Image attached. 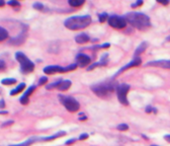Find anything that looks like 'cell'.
<instances>
[{"label": "cell", "instance_id": "obj_1", "mask_svg": "<svg viewBox=\"0 0 170 146\" xmlns=\"http://www.w3.org/2000/svg\"><path fill=\"white\" fill-rule=\"evenodd\" d=\"M125 18H126L127 22H129L131 25H133L134 27H136V29L141 30V31L147 30L151 25L149 16L144 14V13H142V12L127 13L125 15Z\"/></svg>", "mask_w": 170, "mask_h": 146}, {"label": "cell", "instance_id": "obj_2", "mask_svg": "<svg viewBox=\"0 0 170 146\" xmlns=\"http://www.w3.org/2000/svg\"><path fill=\"white\" fill-rule=\"evenodd\" d=\"M91 24V16L90 15H76L67 18L64 22L68 30L71 31H78L83 30Z\"/></svg>", "mask_w": 170, "mask_h": 146}, {"label": "cell", "instance_id": "obj_3", "mask_svg": "<svg viewBox=\"0 0 170 146\" xmlns=\"http://www.w3.org/2000/svg\"><path fill=\"white\" fill-rule=\"evenodd\" d=\"M117 82L116 81H107V82H100V83L94 84L91 86V90L99 98H107L109 97L117 88Z\"/></svg>", "mask_w": 170, "mask_h": 146}, {"label": "cell", "instance_id": "obj_4", "mask_svg": "<svg viewBox=\"0 0 170 146\" xmlns=\"http://www.w3.org/2000/svg\"><path fill=\"white\" fill-rule=\"evenodd\" d=\"M15 59L20 64V71L22 73L29 74V73L33 72L35 70V64L31 62L22 52L15 53Z\"/></svg>", "mask_w": 170, "mask_h": 146}, {"label": "cell", "instance_id": "obj_5", "mask_svg": "<svg viewBox=\"0 0 170 146\" xmlns=\"http://www.w3.org/2000/svg\"><path fill=\"white\" fill-rule=\"evenodd\" d=\"M60 102L64 107L67 109L68 112L75 113L80 109V104L72 97H65V95H59Z\"/></svg>", "mask_w": 170, "mask_h": 146}, {"label": "cell", "instance_id": "obj_6", "mask_svg": "<svg viewBox=\"0 0 170 146\" xmlns=\"http://www.w3.org/2000/svg\"><path fill=\"white\" fill-rule=\"evenodd\" d=\"M117 95H118V98L119 100V103L123 106H128L129 104V100H128V93L130 90V85L127 84V83H122V84H118L117 86Z\"/></svg>", "mask_w": 170, "mask_h": 146}, {"label": "cell", "instance_id": "obj_7", "mask_svg": "<svg viewBox=\"0 0 170 146\" xmlns=\"http://www.w3.org/2000/svg\"><path fill=\"white\" fill-rule=\"evenodd\" d=\"M127 20L123 16L119 15H112L108 17V25L114 27V29H125L127 25Z\"/></svg>", "mask_w": 170, "mask_h": 146}, {"label": "cell", "instance_id": "obj_8", "mask_svg": "<svg viewBox=\"0 0 170 146\" xmlns=\"http://www.w3.org/2000/svg\"><path fill=\"white\" fill-rule=\"evenodd\" d=\"M26 25H22V31L21 33L18 35L15 38L11 39L9 41V44L10 45H14V46H19L22 43H25V36H26V31H27V27H25Z\"/></svg>", "mask_w": 170, "mask_h": 146}, {"label": "cell", "instance_id": "obj_9", "mask_svg": "<svg viewBox=\"0 0 170 146\" xmlns=\"http://www.w3.org/2000/svg\"><path fill=\"white\" fill-rule=\"evenodd\" d=\"M141 63H142V60L139 58V57H135L133 60L130 62V63H128L127 65H125L123 67H122L121 69H119L116 74H114V76L113 77H117V76H118L119 74H121L122 72H123V71H126V70H128V69H130V68H132V67H136V66H139V65H141Z\"/></svg>", "mask_w": 170, "mask_h": 146}, {"label": "cell", "instance_id": "obj_10", "mask_svg": "<svg viewBox=\"0 0 170 146\" xmlns=\"http://www.w3.org/2000/svg\"><path fill=\"white\" fill-rule=\"evenodd\" d=\"M90 61H91L90 57L86 54L81 53V54H78L76 56V62H77L76 64H77V66H79L81 68H84L87 65H89Z\"/></svg>", "mask_w": 170, "mask_h": 146}, {"label": "cell", "instance_id": "obj_11", "mask_svg": "<svg viewBox=\"0 0 170 146\" xmlns=\"http://www.w3.org/2000/svg\"><path fill=\"white\" fill-rule=\"evenodd\" d=\"M146 66H154L160 67L164 69H170V60H157V61H151L146 64Z\"/></svg>", "mask_w": 170, "mask_h": 146}, {"label": "cell", "instance_id": "obj_12", "mask_svg": "<svg viewBox=\"0 0 170 146\" xmlns=\"http://www.w3.org/2000/svg\"><path fill=\"white\" fill-rule=\"evenodd\" d=\"M35 89H36V85H30V87L25 91L24 95H22V97L20 98V99H19V102H20L21 104L25 106V104H27L30 103V94L35 91Z\"/></svg>", "mask_w": 170, "mask_h": 146}, {"label": "cell", "instance_id": "obj_13", "mask_svg": "<svg viewBox=\"0 0 170 146\" xmlns=\"http://www.w3.org/2000/svg\"><path fill=\"white\" fill-rule=\"evenodd\" d=\"M44 72L46 74H55V73H63L64 72V67L59 66V65H50L44 68Z\"/></svg>", "mask_w": 170, "mask_h": 146}, {"label": "cell", "instance_id": "obj_14", "mask_svg": "<svg viewBox=\"0 0 170 146\" xmlns=\"http://www.w3.org/2000/svg\"><path fill=\"white\" fill-rule=\"evenodd\" d=\"M71 85H72V82L70 80H60L56 89L61 90V91H65V90L70 88Z\"/></svg>", "mask_w": 170, "mask_h": 146}, {"label": "cell", "instance_id": "obj_15", "mask_svg": "<svg viewBox=\"0 0 170 146\" xmlns=\"http://www.w3.org/2000/svg\"><path fill=\"white\" fill-rule=\"evenodd\" d=\"M65 135H66L65 131H59V132H57L56 134H54L52 136L41 137V138H39V141H52V140H55L56 138H59V137H62V136H65Z\"/></svg>", "mask_w": 170, "mask_h": 146}, {"label": "cell", "instance_id": "obj_16", "mask_svg": "<svg viewBox=\"0 0 170 146\" xmlns=\"http://www.w3.org/2000/svg\"><path fill=\"white\" fill-rule=\"evenodd\" d=\"M75 41H76L77 44L83 45V44H86L87 42H89L90 38H89V36L87 35V34H84V33H83V34H80V35L76 36Z\"/></svg>", "mask_w": 170, "mask_h": 146}, {"label": "cell", "instance_id": "obj_17", "mask_svg": "<svg viewBox=\"0 0 170 146\" xmlns=\"http://www.w3.org/2000/svg\"><path fill=\"white\" fill-rule=\"evenodd\" d=\"M38 141H39V138H38V137H31V138L27 139L26 141H25V142H22V143L15 144V145H9V146H30L33 143L38 142Z\"/></svg>", "mask_w": 170, "mask_h": 146}, {"label": "cell", "instance_id": "obj_18", "mask_svg": "<svg viewBox=\"0 0 170 146\" xmlns=\"http://www.w3.org/2000/svg\"><path fill=\"white\" fill-rule=\"evenodd\" d=\"M25 88V83H19L15 88H13L11 91H10V95H16L19 93H21L22 90Z\"/></svg>", "mask_w": 170, "mask_h": 146}, {"label": "cell", "instance_id": "obj_19", "mask_svg": "<svg viewBox=\"0 0 170 146\" xmlns=\"http://www.w3.org/2000/svg\"><path fill=\"white\" fill-rule=\"evenodd\" d=\"M69 5L71 7H80L85 3V0H68Z\"/></svg>", "mask_w": 170, "mask_h": 146}, {"label": "cell", "instance_id": "obj_20", "mask_svg": "<svg viewBox=\"0 0 170 146\" xmlns=\"http://www.w3.org/2000/svg\"><path fill=\"white\" fill-rule=\"evenodd\" d=\"M146 48H147V43H145V42L142 43V44L139 46V47L137 48L136 51H135V57H139L140 55L145 51Z\"/></svg>", "mask_w": 170, "mask_h": 146}, {"label": "cell", "instance_id": "obj_21", "mask_svg": "<svg viewBox=\"0 0 170 146\" xmlns=\"http://www.w3.org/2000/svg\"><path fill=\"white\" fill-rule=\"evenodd\" d=\"M7 38H8V31L4 27L0 26V42L6 40Z\"/></svg>", "mask_w": 170, "mask_h": 146}, {"label": "cell", "instance_id": "obj_22", "mask_svg": "<svg viewBox=\"0 0 170 146\" xmlns=\"http://www.w3.org/2000/svg\"><path fill=\"white\" fill-rule=\"evenodd\" d=\"M59 49H60L59 44H57V43H52L51 46L49 47L48 51L51 52V53H58V52H59Z\"/></svg>", "mask_w": 170, "mask_h": 146}, {"label": "cell", "instance_id": "obj_23", "mask_svg": "<svg viewBox=\"0 0 170 146\" xmlns=\"http://www.w3.org/2000/svg\"><path fill=\"white\" fill-rule=\"evenodd\" d=\"M1 83L3 85H11V84L16 83V79H14V78H4L1 80Z\"/></svg>", "mask_w": 170, "mask_h": 146}, {"label": "cell", "instance_id": "obj_24", "mask_svg": "<svg viewBox=\"0 0 170 146\" xmlns=\"http://www.w3.org/2000/svg\"><path fill=\"white\" fill-rule=\"evenodd\" d=\"M7 4L9 6H12V7H14L15 9H19V7L21 6L20 5V3L17 1V0H10V1H8Z\"/></svg>", "mask_w": 170, "mask_h": 146}, {"label": "cell", "instance_id": "obj_25", "mask_svg": "<svg viewBox=\"0 0 170 146\" xmlns=\"http://www.w3.org/2000/svg\"><path fill=\"white\" fill-rule=\"evenodd\" d=\"M107 56L108 55L107 54H105V55H103V56L101 57V60H100L98 63H99V66H105L107 64V62H108V58H107Z\"/></svg>", "mask_w": 170, "mask_h": 146}, {"label": "cell", "instance_id": "obj_26", "mask_svg": "<svg viewBox=\"0 0 170 146\" xmlns=\"http://www.w3.org/2000/svg\"><path fill=\"white\" fill-rule=\"evenodd\" d=\"M77 68V64L74 63V64H70V65H68L67 67H64V72H68V71H73L75 70Z\"/></svg>", "mask_w": 170, "mask_h": 146}, {"label": "cell", "instance_id": "obj_27", "mask_svg": "<svg viewBox=\"0 0 170 146\" xmlns=\"http://www.w3.org/2000/svg\"><path fill=\"white\" fill-rule=\"evenodd\" d=\"M117 129L118 130V131H127V130H129V126L127 125V124H119V125H118V127H117Z\"/></svg>", "mask_w": 170, "mask_h": 146}, {"label": "cell", "instance_id": "obj_28", "mask_svg": "<svg viewBox=\"0 0 170 146\" xmlns=\"http://www.w3.org/2000/svg\"><path fill=\"white\" fill-rule=\"evenodd\" d=\"M107 13H105V12H103V13H101V14H99V16H98V20H99V21L100 22H104L105 20H107Z\"/></svg>", "mask_w": 170, "mask_h": 146}, {"label": "cell", "instance_id": "obj_29", "mask_svg": "<svg viewBox=\"0 0 170 146\" xmlns=\"http://www.w3.org/2000/svg\"><path fill=\"white\" fill-rule=\"evenodd\" d=\"M34 8L36 9V10H44V5L40 2H36L34 4Z\"/></svg>", "mask_w": 170, "mask_h": 146}, {"label": "cell", "instance_id": "obj_30", "mask_svg": "<svg viewBox=\"0 0 170 146\" xmlns=\"http://www.w3.org/2000/svg\"><path fill=\"white\" fill-rule=\"evenodd\" d=\"M47 82H48V77L47 76H43V77H41L40 80H39V85L46 84Z\"/></svg>", "mask_w": 170, "mask_h": 146}, {"label": "cell", "instance_id": "obj_31", "mask_svg": "<svg viewBox=\"0 0 170 146\" xmlns=\"http://www.w3.org/2000/svg\"><path fill=\"white\" fill-rule=\"evenodd\" d=\"M5 69H6V63L0 59V71H4Z\"/></svg>", "mask_w": 170, "mask_h": 146}, {"label": "cell", "instance_id": "obj_32", "mask_svg": "<svg viewBox=\"0 0 170 146\" xmlns=\"http://www.w3.org/2000/svg\"><path fill=\"white\" fill-rule=\"evenodd\" d=\"M97 66H99V63L98 62H95V63H93L92 65H90V66H88L87 67V70L88 71H90V70H93L95 67H97Z\"/></svg>", "mask_w": 170, "mask_h": 146}, {"label": "cell", "instance_id": "obj_33", "mask_svg": "<svg viewBox=\"0 0 170 146\" xmlns=\"http://www.w3.org/2000/svg\"><path fill=\"white\" fill-rule=\"evenodd\" d=\"M145 111H146V113H151V112L156 113V112H157V110H156V109H154V108H152L151 106H148V107L146 108V110H145Z\"/></svg>", "mask_w": 170, "mask_h": 146}, {"label": "cell", "instance_id": "obj_34", "mask_svg": "<svg viewBox=\"0 0 170 146\" xmlns=\"http://www.w3.org/2000/svg\"><path fill=\"white\" fill-rule=\"evenodd\" d=\"M13 123H14V121H7V122H5V123H3V124L1 125V127L2 128H5V127H8V126H10V125H12Z\"/></svg>", "mask_w": 170, "mask_h": 146}, {"label": "cell", "instance_id": "obj_35", "mask_svg": "<svg viewBox=\"0 0 170 146\" xmlns=\"http://www.w3.org/2000/svg\"><path fill=\"white\" fill-rule=\"evenodd\" d=\"M88 137H89L88 134H87V133H83V134H81V135L79 136V138H78V139H79V140H85V139L88 138Z\"/></svg>", "mask_w": 170, "mask_h": 146}, {"label": "cell", "instance_id": "obj_36", "mask_svg": "<svg viewBox=\"0 0 170 146\" xmlns=\"http://www.w3.org/2000/svg\"><path fill=\"white\" fill-rule=\"evenodd\" d=\"M142 4H143V0H137V2L134 3L132 5V7H137V6H141Z\"/></svg>", "mask_w": 170, "mask_h": 146}, {"label": "cell", "instance_id": "obj_37", "mask_svg": "<svg viewBox=\"0 0 170 146\" xmlns=\"http://www.w3.org/2000/svg\"><path fill=\"white\" fill-rule=\"evenodd\" d=\"M75 142H76V139H75V138H72V139L67 140L66 142H65V144H66V145H71V144H74Z\"/></svg>", "mask_w": 170, "mask_h": 146}, {"label": "cell", "instance_id": "obj_38", "mask_svg": "<svg viewBox=\"0 0 170 146\" xmlns=\"http://www.w3.org/2000/svg\"><path fill=\"white\" fill-rule=\"evenodd\" d=\"M157 1H158L159 3L163 4V5H168L169 2H170V0H157Z\"/></svg>", "mask_w": 170, "mask_h": 146}, {"label": "cell", "instance_id": "obj_39", "mask_svg": "<svg viewBox=\"0 0 170 146\" xmlns=\"http://www.w3.org/2000/svg\"><path fill=\"white\" fill-rule=\"evenodd\" d=\"M0 108L1 109L5 108V102H4V99H0Z\"/></svg>", "mask_w": 170, "mask_h": 146}, {"label": "cell", "instance_id": "obj_40", "mask_svg": "<svg viewBox=\"0 0 170 146\" xmlns=\"http://www.w3.org/2000/svg\"><path fill=\"white\" fill-rule=\"evenodd\" d=\"M164 139L167 141V142H170V134H166L164 136Z\"/></svg>", "mask_w": 170, "mask_h": 146}, {"label": "cell", "instance_id": "obj_41", "mask_svg": "<svg viewBox=\"0 0 170 146\" xmlns=\"http://www.w3.org/2000/svg\"><path fill=\"white\" fill-rule=\"evenodd\" d=\"M109 46H111V45H109L108 43H107V44H103V45H101V46H99L98 48H108Z\"/></svg>", "mask_w": 170, "mask_h": 146}, {"label": "cell", "instance_id": "obj_42", "mask_svg": "<svg viewBox=\"0 0 170 146\" xmlns=\"http://www.w3.org/2000/svg\"><path fill=\"white\" fill-rule=\"evenodd\" d=\"M5 5V1L4 0H0V7H3Z\"/></svg>", "mask_w": 170, "mask_h": 146}, {"label": "cell", "instance_id": "obj_43", "mask_svg": "<svg viewBox=\"0 0 170 146\" xmlns=\"http://www.w3.org/2000/svg\"><path fill=\"white\" fill-rule=\"evenodd\" d=\"M0 114H1V115H6V114H8V112L7 111H0Z\"/></svg>", "mask_w": 170, "mask_h": 146}, {"label": "cell", "instance_id": "obj_44", "mask_svg": "<svg viewBox=\"0 0 170 146\" xmlns=\"http://www.w3.org/2000/svg\"><path fill=\"white\" fill-rule=\"evenodd\" d=\"M86 119H87L86 117H80V118H79V120H80V121H85Z\"/></svg>", "mask_w": 170, "mask_h": 146}, {"label": "cell", "instance_id": "obj_45", "mask_svg": "<svg viewBox=\"0 0 170 146\" xmlns=\"http://www.w3.org/2000/svg\"><path fill=\"white\" fill-rule=\"evenodd\" d=\"M142 136H143V138H144V139L148 140V137H147V136H145V135H142Z\"/></svg>", "mask_w": 170, "mask_h": 146}, {"label": "cell", "instance_id": "obj_46", "mask_svg": "<svg viewBox=\"0 0 170 146\" xmlns=\"http://www.w3.org/2000/svg\"><path fill=\"white\" fill-rule=\"evenodd\" d=\"M150 146H159V145H155V144H153V145H150Z\"/></svg>", "mask_w": 170, "mask_h": 146}, {"label": "cell", "instance_id": "obj_47", "mask_svg": "<svg viewBox=\"0 0 170 146\" xmlns=\"http://www.w3.org/2000/svg\"><path fill=\"white\" fill-rule=\"evenodd\" d=\"M170 40V36H168V38H167V41H169Z\"/></svg>", "mask_w": 170, "mask_h": 146}, {"label": "cell", "instance_id": "obj_48", "mask_svg": "<svg viewBox=\"0 0 170 146\" xmlns=\"http://www.w3.org/2000/svg\"><path fill=\"white\" fill-rule=\"evenodd\" d=\"M0 89H1V88H0ZM0 93H1V90H0Z\"/></svg>", "mask_w": 170, "mask_h": 146}]
</instances>
